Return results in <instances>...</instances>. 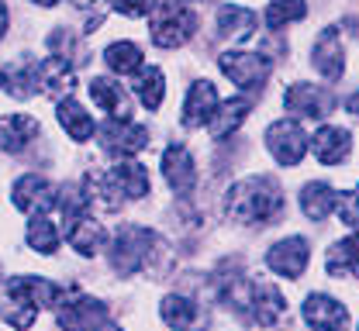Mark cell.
<instances>
[{
    "mask_svg": "<svg viewBox=\"0 0 359 331\" xmlns=\"http://www.w3.org/2000/svg\"><path fill=\"white\" fill-rule=\"evenodd\" d=\"M163 176L177 193L194 190V155L183 145H170L163 152Z\"/></svg>",
    "mask_w": 359,
    "mask_h": 331,
    "instance_id": "17",
    "label": "cell"
},
{
    "mask_svg": "<svg viewBox=\"0 0 359 331\" xmlns=\"http://www.w3.org/2000/svg\"><path fill=\"white\" fill-rule=\"evenodd\" d=\"M59 204V193L55 187L45 180V176H21L18 183H14V207H21V211H28V214H45L48 207H55Z\"/></svg>",
    "mask_w": 359,
    "mask_h": 331,
    "instance_id": "10",
    "label": "cell"
},
{
    "mask_svg": "<svg viewBox=\"0 0 359 331\" xmlns=\"http://www.w3.org/2000/svg\"><path fill=\"white\" fill-rule=\"evenodd\" d=\"M346 111H349V114H356V118H359V94H353L349 100H346Z\"/></svg>",
    "mask_w": 359,
    "mask_h": 331,
    "instance_id": "31",
    "label": "cell"
},
{
    "mask_svg": "<svg viewBox=\"0 0 359 331\" xmlns=\"http://www.w3.org/2000/svg\"><path fill=\"white\" fill-rule=\"evenodd\" d=\"M325 269L332 276H359V228L353 232V238L332 245V252L325 259Z\"/></svg>",
    "mask_w": 359,
    "mask_h": 331,
    "instance_id": "22",
    "label": "cell"
},
{
    "mask_svg": "<svg viewBox=\"0 0 359 331\" xmlns=\"http://www.w3.org/2000/svg\"><path fill=\"white\" fill-rule=\"evenodd\" d=\"M62 221H66V238L69 245L80 252V255H97L107 241V232L100 221H93V214H87V207H73V211H62Z\"/></svg>",
    "mask_w": 359,
    "mask_h": 331,
    "instance_id": "6",
    "label": "cell"
},
{
    "mask_svg": "<svg viewBox=\"0 0 359 331\" xmlns=\"http://www.w3.org/2000/svg\"><path fill=\"white\" fill-rule=\"evenodd\" d=\"M249 307H252V318H256L263 328H273V325H280V321L287 318V300H283V293L273 283H263V280L252 283Z\"/></svg>",
    "mask_w": 359,
    "mask_h": 331,
    "instance_id": "15",
    "label": "cell"
},
{
    "mask_svg": "<svg viewBox=\"0 0 359 331\" xmlns=\"http://www.w3.org/2000/svg\"><path fill=\"white\" fill-rule=\"evenodd\" d=\"M35 3H42V7H52V3H59V0H35Z\"/></svg>",
    "mask_w": 359,
    "mask_h": 331,
    "instance_id": "33",
    "label": "cell"
},
{
    "mask_svg": "<svg viewBox=\"0 0 359 331\" xmlns=\"http://www.w3.org/2000/svg\"><path fill=\"white\" fill-rule=\"evenodd\" d=\"M339 200H342V193H335L328 183H308L301 190V211L311 221H325L339 207Z\"/></svg>",
    "mask_w": 359,
    "mask_h": 331,
    "instance_id": "21",
    "label": "cell"
},
{
    "mask_svg": "<svg viewBox=\"0 0 359 331\" xmlns=\"http://www.w3.org/2000/svg\"><path fill=\"white\" fill-rule=\"evenodd\" d=\"M100 145H104V152L107 155H121V159H128L135 152H142L145 145H149V132L142 128V125H132V121H104V128H100Z\"/></svg>",
    "mask_w": 359,
    "mask_h": 331,
    "instance_id": "8",
    "label": "cell"
},
{
    "mask_svg": "<svg viewBox=\"0 0 359 331\" xmlns=\"http://www.w3.org/2000/svg\"><path fill=\"white\" fill-rule=\"evenodd\" d=\"M32 139H39V121L35 118H28V114L0 118V148L4 152H21Z\"/></svg>",
    "mask_w": 359,
    "mask_h": 331,
    "instance_id": "19",
    "label": "cell"
},
{
    "mask_svg": "<svg viewBox=\"0 0 359 331\" xmlns=\"http://www.w3.org/2000/svg\"><path fill=\"white\" fill-rule=\"evenodd\" d=\"M90 97L97 100V107H104L114 121H132V104H128V94L114 83V80H104L97 76L90 83Z\"/></svg>",
    "mask_w": 359,
    "mask_h": 331,
    "instance_id": "18",
    "label": "cell"
},
{
    "mask_svg": "<svg viewBox=\"0 0 359 331\" xmlns=\"http://www.w3.org/2000/svg\"><path fill=\"white\" fill-rule=\"evenodd\" d=\"M100 331H121V328H114V325H100Z\"/></svg>",
    "mask_w": 359,
    "mask_h": 331,
    "instance_id": "34",
    "label": "cell"
},
{
    "mask_svg": "<svg viewBox=\"0 0 359 331\" xmlns=\"http://www.w3.org/2000/svg\"><path fill=\"white\" fill-rule=\"evenodd\" d=\"M177 3H187V0H177Z\"/></svg>",
    "mask_w": 359,
    "mask_h": 331,
    "instance_id": "35",
    "label": "cell"
},
{
    "mask_svg": "<svg viewBox=\"0 0 359 331\" xmlns=\"http://www.w3.org/2000/svg\"><path fill=\"white\" fill-rule=\"evenodd\" d=\"M311 148H314V159H318L321 166H339V162L349 155V148H353V135H349L346 128L325 125V128L314 132Z\"/></svg>",
    "mask_w": 359,
    "mask_h": 331,
    "instance_id": "14",
    "label": "cell"
},
{
    "mask_svg": "<svg viewBox=\"0 0 359 331\" xmlns=\"http://www.w3.org/2000/svg\"><path fill=\"white\" fill-rule=\"evenodd\" d=\"M256 31V14L249 7H235V3H222L218 7V35L231 38V42H245Z\"/></svg>",
    "mask_w": 359,
    "mask_h": 331,
    "instance_id": "20",
    "label": "cell"
},
{
    "mask_svg": "<svg viewBox=\"0 0 359 331\" xmlns=\"http://www.w3.org/2000/svg\"><path fill=\"white\" fill-rule=\"evenodd\" d=\"M245 118H249V100L245 97H231V100H224V104L215 107V114L208 121V132H211V139L224 142L228 135H235L242 128Z\"/></svg>",
    "mask_w": 359,
    "mask_h": 331,
    "instance_id": "16",
    "label": "cell"
},
{
    "mask_svg": "<svg viewBox=\"0 0 359 331\" xmlns=\"http://www.w3.org/2000/svg\"><path fill=\"white\" fill-rule=\"evenodd\" d=\"M28 245L35 248V252H42V255H52L55 248H59V228L52 225V218L48 214H32V221H28Z\"/></svg>",
    "mask_w": 359,
    "mask_h": 331,
    "instance_id": "27",
    "label": "cell"
},
{
    "mask_svg": "<svg viewBox=\"0 0 359 331\" xmlns=\"http://www.w3.org/2000/svg\"><path fill=\"white\" fill-rule=\"evenodd\" d=\"M314 69H318L328 83L342 80V73H346V52H342L339 28H325V31L318 35V42H314Z\"/></svg>",
    "mask_w": 359,
    "mask_h": 331,
    "instance_id": "12",
    "label": "cell"
},
{
    "mask_svg": "<svg viewBox=\"0 0 359 331\" xmlns=\"http://www.w3.org/2000/svg\"><path fill=\"white\" fill-rule=\"evenodd\" d=\"M215 107H218V90H215V83L197 80V83L187 90V100H183V125H187V128L208 125L211 114H215Z\"/></svg>",
    "mask_w": 359,
    "mask_h": 331,
    "instance_id": "13",
    "label": "cell"
},
{
    "mask_svg": "<svg viewBox=\"0 0 359 331\" xmlns=\"http://www.w3.org/2000/svg\"><path fill=\"white\" fill-rule=\"evenodd\" d=\"M132 87H135V94H138V100H142L149 111H159V104H163V97H166L159 66H142V73L132 80Z\"/></svg>",
    "mask_w": 359,
    "mask_h": 331,
    "instance_id": "24",
    "label": "cell"
},
{
    "mask_svg": "<svg viewBox=\"0 0 359 331\" xmlns=\"http://www.w3.org/2000/svg\"><path fill=\"white\" fill-rule=\"evenodd\" d=\"M7 35V7H4V0H0V38Z\"/></svg>",
    "mask_w": 359,
    "mask_h": 331,
    "instance_id": "32",
    "label": "cell"
},
{
    "mask_svg": "<svg viewBox=\"0 0 359 331\" xmlns=\"http://www.w3.org/2000/svg\"><path fill=\"white\" fill-rule=\"evenodd\" d=\"M308 14V3L304 0H269L266 7V24L273 31H280L283 24H290V21H301Z\"/></svg>",
    "mask_w": 359,
    "mask_h": 331,
    "instance_id": "28",
    "label": "cell"
},
{
    "mask_svg": "<svg viewBox=\"0 0 359 331\" xmlns=\"http://www.w3.org/2000/svg\"><path fill=\"white\" fill-rule=\"evenodd\" d=\"M308 259H311V248H308V238L301 235L283 238L266 252V266L276 276H287V280H297L308 269Z\"/></svg>",
    "mask_w": 359,
    "mask_h": 331,
    "instance_id": "7",
    "label": "cell"
},
{
    "mask_svg": "<svg viewBox=\"0 0 359 331\" xmlns=\"http://www.w3.org/2000/svg\"><path fill=\"white\" fill-rule=\"evenodd\" d=\"M280 207H283V193L269 176H249L228 193V214L231 221L242 225H273L280 218Z\"/></svg>",
    "mask_w": 359,
    "mask_h": 331,
    "instance_id": "1",
    "label": "cell"
},
{
    "mask_svg": "<svg viewBox=\"0 0 359 331\" xmlns=\"http://www.w3.org/2000/svg\"><path fill=\"white\" fill-rule=\"evenodd\" d=\"M104 62H107L114 73H121V76H132V73H138V69L145 66L142 48L135 45V42H114V45H107L104 48Z\"/></svg>",
    "mask_w": 359,
    "mask_h": 331,
    "instance_id": "25",
    "label": "cell"
},
{
    "mask_svg": "<svg viewBox=\"0 0 359 331\" xmlns=\"http://www.w3.org/2000/svg\"><path fill=\"white\" fill-rule=\"evenodd\" d=\"M159 7V0H114V10L125 14V17H142V14H152Z\"/></svg>",
    "mask_w": 359,
    "mask_h": 331,
    "instance_id": "29",
    "label": "cell"
},
{
    "mask_svg": "<svg viewBox=\"0 0 359 331\" xmlns=\"http://www.w3.org/2000/svg\"><path fill=\"white\" fill-rule=\"evenodd\" d=\"M339 214H342V225H359V187L353 197L339 200Z\"/></svg>",
    "mask_w": 359,
    "mask_h": 331,
    "instance_id": "30",
    "label": "cell"
},
{
    "mask_svg": "<svg viewBox=\"0 0 359 331\" xmlns=\"http://www.w3.org/2000/svg\"><path fill=\"white\" fill-rule=\"evenodd\" d=\"M197 31V14L187 10V3H163L159 14L152 17V42L163 48H180L187 38H194Z\"/></svg>",
    "mask_w": 359,
    "mask_h": 331,
    "instance_id": "4",
    "label": "cell"
},
{
    "mask_svg": "<svg viewBox=\"0 0 359 331\" xmlns=\"http://www.w3.org/2000/svg\"><path fill=\"white\" fill-rule=\"evenodd\" d=\"M218 66H222L224 76L245 94L263 90V83L269 80V69H273L263 52H222Z\"/></svg>",
    "mask_w": 359,
    "mask_h": 331,
    "instance_id": "3",
    "label": "cell"
},
{
    "mask_svg": "<svg viewBox=\"0 0 359 331\" xmlns=\"http://www.w3.org/2000/svg\"><path fill=\"white\" fill-rule=\"evenodd\" d=\"M159 318L170 325V328L177 331H190L194 328V321H197V307L187 300V297H180V293H170L163 304H159Z\"/></svg>",
    "mask_w": 359,
    "mask_h": 331,
    "instance_id": "26",
    "label": "cell"
},
{
    "mask_svg": "<svg viewBox=\"0 0 359 331\" xmlns=\"http://www.w3.org/2000/svg\"><path fill=\"white\" fill-rule=\"evenodd\" d=\"M266 148L280 166H297L304 159V152H308V135L301 132L297 121L283 118V121L266 128Z\"/></svg>",
    "mask_w": 359,
    "mask_h": 331,
    "instance_id": "5",
    "label": "cell"
},
{
    "mask_svg": "<svg viewBox=\"0 0 359 331\" xmlns=\"http://www.w3.org/2000/svg\"><path fill=\"white\" fill-rule=\"evenodd\" d=\"M59 121L69 132V139H76V142H87L93 135V118L83 111V104L76 97H62L59 100Z\"/></svg>",
    "mask_w": 359,
    "mask_h": 331,
    "instance_id": "23",
    "label": "cell"
},
{
    "mask_svg": "<svg viewBox=\"0 0 359 331\" xmlns=\"http://www.w3.org/2000/svg\"><path fill=\"white\" fill-rule=\"evenodd\" d=\"M156 245H159L156 232L138 228V225H125L118 232V238H114V245H111V266L121 276H132V273L142 269V262L156 252Z\"/></svg>",
    "mask_w": 359,
    "mask_h": 331,
    "instance_id": "2",
    "label": "cell"
},
{
    "mask_svg": "<svg viewBox=\"0 0 359 331\" xmlns=\"http://www.w3.org/2000/svg\"><path fill=\"white\" fill-rule=\"evenodd\" d=\"M304 321H308L314 331H346L349 311H346L335 297L311 293V297L304 300Z\"/></svg>",
    "mask_w": 359,
    "mask_h": 331,
    "instance_id": "11",
    "label": "cell"
},
{
    "mask_svg": "<svg viewBox=\"0 0 359 331\" xmlns=\"http://www.w3.org/2000/svg\"><path fill=\"white\" fill-rule=\"evenodd\" d=\"M283 104H287V111L290 114H297V118H325V114H332V97L328 90H321V87H314V83H290V90L283 97Z\"/></svg>",
    "mask_w": 359,
    "mask_h": 331,
    "instance_id": "9",
    "label": "cell"
}]
</instances>
